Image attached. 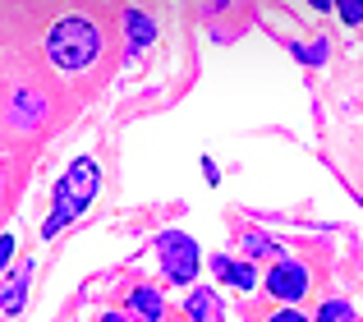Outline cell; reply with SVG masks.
<instances>
[{
	"label": "cell",
	"mask_w": 363,
	"mask_h": 322,
	"mask_svg": "<svg viewBox=\"0 0 363 322\" xmlns=\"http://www.w3.org/2000/svg\"><path fill=\"white\" fill-rule=\"evenodd\" d=\"M28 281H33V258H23V262H18V267L5 277V290H0V313L14 318L18 309H23V299H28Z\"/></svg>",
	"instance_id": "5b68a950"
},
{
	"label": "cell",
	"mask_w": 363,
	"mask_h": 322,
	"mask_svg": "<svg viewBox=\"0 0 363 322\" xmlns=\"http://www.w3.org/2000/svg\"><path fill=\"white\" fill-rule=\"evenodd\" d=\"M129 318H133V322H161V318H166L161 290H157V286H133V290H129Z\"/></svg>",
	"instance_id": "52a82bcc"
},
{
	"label": "cell",
	"mask_w": 363,
	"mask_h": 322,
	"mask_svg": "<svg viewBox=\"0 0 363 322\" xmlns=\"http://www.w3.org/2000/svg\"><path fill=\"white\" fill-rule=\"evenodd\" d=\"M257 281H262V277H257V267H253V262H235V267H230V286H240V290H253Z\"/></svg>",
	"instance_id": "4fadbf2b"
},
{
	"label": "cell",
	"mask_w": 363,
	"mask_h": 322,
	"mask_svg": "<svg viewBox=\"0 0 363 322\" xmlns=\"http://www.w3.org/2000/svg\"><path fill=\"white\" fill-rule=\"evenodd\" d=\"M0 189H5V184H0Z\"/></svg>",
	"instance_id": "44dd1931"
},
{
	"label": "cell",
	"mask_w": 363,
	"mask_h": 322,
	"mask_svg": "<svg viewBox=\"0 0 363 322\" xmlns=\"http://www.w3.org/2000/svg\"><path fill=\"white\" fill-rule=\"evenodd\" d=\"M184 318H189V322H225V304H221V295H216V290H207V286L189 290V299H184Z\"/></svg>",
	"instance_id": "8992f818"
},
{
	"label": "cell",
	"mask_w": 363,
	"mask_h": 322,
	"mask_svg": "<svg viewBox=\"0 0 363 322\" xmlns=\"http://www.w3.org/2000/svg\"><path fill=\"white\" fill-rule=\"evenodd\" d=\"M272 322H313V318L299 313V304H281V309L272 313Z\"/></svg>",
	"instance_id": "2e32d148"
},
{
	"label": "cell",
	"mask_w": 363,
	"mask_h": 322,
	"mask_svg": "<svg viewBox=\"0 0 363 322\" xmlns=\"http://www.w3.org/2000/svg\"><path fill=\"white\" fill-rule=\"evenodd\" d=\"M46 55H51V65H55V70H65V74L88 70V65L101 55V28L92 23L88 14L55 18L51 33H46Z\"/></svg>",
	"instance_id": "6da1fadb"
},
{
	"label": "cell",
	"mask_w": 363,
	"mask_h": 322,
	"mask_svg": "<svg viewBox=\"0 0 363 322\" xmlns=\"http://www.w3.org/2000/svg\"><path fill=\"white\" fill-rule=\"evenodd\" d=\"M207 267H212V277H216V281H230L235 258H225V253H212V262H207Z\"/></svg>",
	"instance_id": "9a60e30c"
},
{
	"label": "cell",
	"mask_w": 363,
	"mask_h": 322,
	"mask_svg": "<svg viewBox=\"0 0 363 322\" xmlns=\"http://www.w3.org/2000/svg\"><path fill=\"white\" fill-rule=\"evenodd\" d=\"M203 175H207V184H216V179H221V170H216L212 157H203Z\"/></svg>",
	"instance_id": "ac0fdd59"
},
{
	"label": "cell",
	"mask_w": 363,
	"mask_h": 322,
	"mask_svg": "<svg viewBox=\"0 0 363 322\" xmlns=\"http://www.w3.org/2000/svg\"><path fill=\"white\" fill-rule=\"evenodd\" d=\"M124 23H129V51H138V46L157 42V23H152L147 14H138V9H129V14H124Z\"/></svg>",
	"instance_id": "ba28073f"
},
{
	"label": "cell",
	"mask_w": 363,
	"mask_h": 322,
	"mask_svg": "<svg viewBox=\"0 0 363 322\" xmlns=\"http://www.w3.org/2000/svg\"><path fill=\"white\" fill-rule=\"evenodd\" d=\"M313 9H322V14H327V9H336V0H308Z\"/></svg>",
	"instance_id": "d6986e66"
},
{
	"label": "cell",
	"mask_w": 363,
	"mask_h": 322,
	"mask_svg": "<svg viewBox=\"0 0 363 322\" xmlns=\"http://www.w3.org/2000/svg\"><path fill=\"white\" fill-rule=\"evenodd\" d=\"M79 207H65V203H55V212L51 216H46V221H42V235H46V240H51V235H60L65 231V226H69V221H79Z\"/></svg>",
	"instance_id": "30bf717a"
},
{
	"label": "cell",
	"mask_w": 363,
	"mask_h": 322,
	"mask_svg": "<svg viewBox=\"0 0 363 322\" xmlns=\"http://www.w3.org/2000/svg\"><path fill=\"white\" fill-rule=\"evenodd\" d=\"M240 244H244V253H248V258H262V253H272V249H276L267 231H244V235H240Z\"/></svg>",
	"instance_id": "7c38bea8"
},
{
	"label": "cell",
	"mask_w": 363,
	"mask_h": 322,
	"mask_svg": "<svg viewBox=\"0 0 363 322\" xmlns=\"http://www.w3.org/2000/svg\"><path fill=\"white\" fill-rule=\"evenodd\" d=\"M290 51H294V55H299V60H303V65H327V55H331V46H327V37H322V42H308V46H303V42H294V46H290Z\"/></svg>",
	"instance_id": "8fae6325"
},
{
	"label": "cell",
	"mask_w": 363,
	"mask_h": 322,
	"mask_svg": "<svg viewBox=\"0 0 363 322\" xmlns=\"http://www.w3.org/2000/svg\"><path fill=\"white\" fill-rule=\"evenodd\" d=\"M313 322H359V318H354V304H350V299H327V304L313 313Z\"/></svg>",
	"instance_id": "9c48e42d"
},
{
	"label": "cell",
	"mask_w": 363,
	"mask_h": 322,
	"mask_svg": "<svg viewBox=\"0 0 363 322\" xmlns=\"http://www.w3.org/2000/svg\"><path fill=\"white\" fill-rule=\"evenodd\" d=\"M336 14H340V23L359 28L363 23V0H336Z\"/></svg>",
	"instance_id": "5bb4252c"
},
{
	"label": "cell",
	"mask_w": 363,
	"mask_h": 322,
	"mask_svg": "<svg viewBox=\"0 0 363 322\" xmlns=\"http://www.w3.org/2000/svg\"><path fill=\"white\" fill-rule=\"evenodd\" d=\"M101 322H129V313H106Z\"/></svg>",
	"instance_id": "ffe728a7"
},
{
	"label": "cell",
	"mask_w": 363,
	"mask_h": 322,
	"mask_svg": "<svg viewBox=\"0 0 363 322\" xmlns=\"http://www.w3.org/2000/svg\"><path fill=\"white\" fill-rule=\"evenodd\" d=\"M97 189H101L97 161H92V157H79V161H69V170H65L60 179H55V203L88 212V203L97 198Z\"/></svg>",
	"instance_id": "3957f363"
},
{
	"label": "cell",
	"mask_w": 363,
	"mask_h": 322,
	"mask_svg": "<svg viewBox=\"0 0 363 322\" xmlns=\"http://www.w3.org/2000/svg\"><path fill=\"white\" fill-rule=\"evenodd\" d=\"M9 258H14V235H0V277H5Z\"/></svg>",
	"instance_id": "e0dca14e"
},
{
	"label": "cell",
	"mask_w": 363,
	"mask_h": 322,
	"mask_svg": "<svg viewBox=\"0 0 363 322\" xmlns=\"http://www.w3.org/2000/svg\"><path fill=\"white\" fill-rule=\"evenodd\" d=\"M262 286H267V295H276L281 304H299L303 295H308V267H303L299 258H281L272 272L262 277Z\"/></svg>",
	"instance_id": "277c9868"
},
{
	"label": "cell",
	"mask_w": 363,
	"mask_h": 322,
	"mask_svg": "<svg viewBox=\"0 0 363 322\" xmlns=\"http://www.w3.org/2000/svg\"><path fill=\"white\" fill-rule=\"evenodd\" d=\"M157 258H161V277L175 281V286H189L198 281V244L189 240L184 231H161L157 235Z\"/></svg>",
	"instance_id": "7a4b0ae2"
}]
</instances>
